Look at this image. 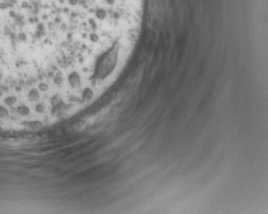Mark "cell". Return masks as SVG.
Segmentation results:
<instances>
[{
	"mask_svg": "<svg viewBox=\"0 0 268 214\" xmlns=\"http://www.w3.org/2000/svg\"><path fill=\"white\" fill-rule=\"evenodd\" d=\"M37 88H38V89H39L40 91H42V92H46V91H48V90L49 89V85L47 83H45V82H41V83H38Z\"/></svg>",
	"mask_w": 268,
	"mask_h": 214,
	"instance_id": "5",
	"label": "cell"
},
{
	"mask_svg": "<svg viewBox=\"0 0 268 214\" xmlns=\"http://www.w3.org/2000/svg\"><path fill=\"white\" fill-rule=\"evenodd\" d=\"M2 95H3V92H2V90L0 89V97H2Z\"/></svg>",
	"mask_w": 268,
	"mask_h": 214,
	"instance_id": "10",
	"label": "cell"
},
{
	"mask_svg": "<svg viewBox=\"0 0 268 214\" xmlns=\"http://www.w3.org/2000/svg\"><path fill=\"white\" fill-rule=\"evenodd\" d=\"M35 110L37 112V113H43L44 111V106L42 105V104H37L36 106H35Z\"/></svg>",
	"mask_w": 268,
	"mask_h": 214,
	"instance_id": "7",
	"label": "cell"
},
{
	"mask_svg": "<svg viewBox=\"0 0 268 214\" xmlns=\"http://www.w3.org/2000/svg\"><path fill=\"white\" fill-rule=\"evenodd\" d=\"M9 116V112L8 110L5 109L4 107L1 106L0 105V118H3V119H5Z\"/></svg>",
	"mask_w": 268,
	"mask_h": 214,
	"instance_id": "6",
	"label": "cell"
},
{
	"mask_svg": "<svg viewBox=\"0 0 268 214\" xmlns=\"http://www.w3.org/2000/svg\"><path fill=\"white\" fill-rule=\"evenodd\" d=\"M17 112H18L20 116H28V115L30 114V109H29V107H28L27 105H21L17 107Z\"/></svg>",
	"mask_w": 268,
	"mask_h": 214,
	"instance_id": "3",
	"label": "cell"
},
{
	"mask_svg": "<svg viewBox=\"0 0 268 214\" xmlns=\"http://www.w3.org/2000/svg\"><path fill=\"white\" fill-rule=\"evenodd\" d=\"M15 89L16 92H18V93H19V92H20V91L22 90V87H21V86H20V85H17V86H15Z\"/></svg>",
	"mask_w": 268,
	"mask_h": 214,
	"instance_id": "9",
	"label": "cell"
},
{
	"mask_svg": "<svg viewBox=\"0 0 268 214\" xmlns=\"http://www.w3.org/2000/svg\"><path fill=\"white\" fill-rule=\"evenodd\" d=\"M17 38H18V39L20 42H25V41H27V35L25 34V32H20L18 34V36H17Z\"/></svg>",
	"mask_w": 268,
	"mask_h": 214,
	"instance_id": "8",
	"label": "cell"
},
{
	"mask_svg": "<svg viewBox=\"0 0 268 214\" xmlns=\"http://www.w3.org/2000/svg\"><path fill=\"white\" fill-rule=\"evenodd\" d=\"M94 96V90L92 88H85L82 91V100L86 103L90 102L93 100Z\"/></svg>",
	"mask_w": 268,
	"mask_h": 214,
	"instance_id": "1",
	"label": "cell"
},
{
	"mask_svg": "<svg viewBox=\"0 0 268 214\" xmlns=\"http://www.w3.org/2000/svg\"><path fill=\"white\" fill-rule=\"evenodd\" d=\"M17 101V99L16 97L14 96V95H10V96H7L6 98L4 100V102L5 103V105H9V106H11V105H15V102Z\"/></svg>",
	"mask_w": 268,
	"mask_h": 214,
	"instance_id": "4",
	"label": "cell"
},
{
	"mask_svg": "<svg viewBox=\"0 0 268 214\" xmlns=\"http://www.w3.org/2000/svg\"><path fill=\"white\" fill-rule=\"evenodd\" d=\"M28 98H29V100H30V101H31V102L38 101L40 98L39 92L37 91V89H31L29 91Z\"/></svg>",
	"mask_w": 268,
	"mask_h": 214,
	"instance_id": "2",
	"label": "cell"
}]
</instances>
